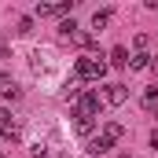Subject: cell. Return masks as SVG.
<instances>
[{"mask_svg": "<svg viewBox=\"0 0 158 158\" xmlns=\"http://www.w3.org/2000/svg\"><path fill=\"white\" fill-rule=\"evenodd\" d=\"M155 103H158V85H151V88L143 92V107H147V110H155Z\"/></svg>", "mask_w": 158, "mask_h": 158, "instance_id": "5bb4252c", "label": "cell"}, {"mask_svg": "<svg viewBox=\"0 0 158 158\" xmlns=\"http://www.w3.org/2000/svg\"><path fill=\"white\" fill-rule=\"evenodd\" d=\"M129 70H151V55H147V52H136V55L129 59Z\"/></svg>", "mask_w": 158, "mask_h": 158, "instance_id": "9c48e42d", "label": "cell"}, {"mask_svg": "<svg viewBox=\"0 0 158 158\" xmlns=\"http://www.w3.org/2000/svg\"><path fill=\"white\" fill-rule=\"evenodd\" d=\"M30 70H33V74H48V70H52V52L37 48V52L30 55Z\"/></svg>", "mask_w": 158, "mask_h": 158, "instance_id": "277c9868", "label": "cell"}, {"mask_svg": "<svg viewBox=\"0 0 158 158\" xmlns=\"http://www.w3.org/2000/svg\"><path fill=\"white\" fill-rule=\"evenodd\" d=\"M15 33H22V37H30V33H33V19H30V15H22V19L15 22Z\"/></svg>", "mask_w": 158, "mask_h": 158, "instance_id": "7c38bea8", "label": "cell"}, {"mask_svg": "<svg viewBox=\"0 0 158 158\" xmlns=\"http://www.w3.org/2000/svg\"><path fill=\"white\" fill-rule=\"evenodd\" d=\"M107 22H110V11H96L92 15V30H103Z\"/></svg>", "mask_w": 158, "mask_h": 158, "instance_id": "9a60e30c", "label": "cell"}, {"mask_svg": "<svg viewBox=\"0 0 158 158\" xmlns=\"http://www.w3.org/2000/svg\"><path fill=\"white\" fill-rule=\"evenodd\" d=\"M99 103H103V96H96V92H81V99H77V118H92L96 121V114H99Z\"/></svg>", "mask_w": 158, "mask_h": 158, "instance_id": "7a4b0ae2", "label": "cell"}, {"mask_svg": "<svg viewBox=\"0 0 158 158\" xmlns=\"http://www.w3.org/2000/svg\"><path fill=\"white\" fill-rule=\"evenodd\" d=\"M0 136H4V140H7V143H15V140H19V136H22V129H19V121H11V125H7V129H4V132H0Z\"/></svg>", "mask_w": 158, "mask_h": 158, "instance_id": "4fadbf2b", "label": "cell"}, {"mask_svg": "<svg viewBox=\"0 0 158 158\" xmlns=\"http://www.w3.org/2000/svg\"><path fill=\"white\" fill-rule=\"evenodd\" d=\"M74 125H77L81 136H92V129H96V121H92V118H77V114H74Z\"/></svg>", "mask_w": 158, "mask_h": 158, "instance_id": "8fae6325", "label": "cell"}, {"mask_svg": "<svg viewBox=\"0 0 158 158\" xmlns=\"http://www.w3.org/2000/svg\"><path fill=\"white\" fill-rule=\"evenodd\" d=\"M66 11H70V4H37V19H59Z\"/></svg>", "mask_w": 158, "mask_h": 158, "instance_id": "8992f818", "label": "cell"}, {"mask_svg": "<svg viewBox=\"0 0 158 158\" xmlns=\"http://www.w3.org/2000/svg\"><path fill=\"white\" fill-rule=\"evenodd\" d=\"M151 70H155V74H158V55H151Z\"/></svg>", "mask_w": 158, "mask_h": 158, "instance_id": "44dd1931", "label": "cell"}, {"mask_svg": "<svg viewBox=\"0 0 158 158\" xmlns=\"http://www.w3.org/2000/svg\"><path fill=\"white\" fill-rule=\"evenodd\" d=\"M103 74H107L103 55H81L77 63H74V77L77 81H99Z\"/></svg>", "mask_w": 158, "mask_h": 158, "instance_id": "6da1fadb", "label": "cell"}, {"mask_svg": "<svg viewBox=\"0 0 158 158\" xmlns=\"http://www.w3.org/2000/svg\"><path fill=\"white\" fill-rule=\"evenodd\" d=\"M7 125H11V110H7V107H0V132H4Z\"/></svg>", "mask_w": 158, "mask_h": 158, "instance_id": "d6986e66", "label": "cell"}, {"mask_svg": "<svg viewBox=\"0 0 158 158\" xmlns=\"http://www.w3.org/2000/svg\"><path fill=\"white\" fill-rule=\"evenodd\" d=\"M125 99H129V85H118V81H114V85H107V88H103V103L121 107Z\"/></svg>", "mask_w": 158, "mask_h": 158, "instance_id": "3957f363", "label": "cell"}, {"mask_svg": "<svg viewBox=\"0 0 158 158\" xmlns=\"http://www.w3.org/2000/svg\"><path fill=\"white\" fill-rule=\"evenodd\" d=\"M74 44H77V48H88V44H92V33L77 30V33H74Z\"/></svg>", "mask_w": 158, "mask_h": 158, "instance_id": "2e32d148", "label": "cell"}, {"mask_svg": "<svg viewBox=\"0 0 158 158\" xmlns=\"http://www.w3.org/2000/svg\"><path fill=\"white\" fill-rule=\"evenodd\" d=\"M110 147H114V143H110V140H107V136H103V132H99V136H92V140H88V155H107V151H110Z\"/></svg>", "mask_w": 158, "mask_h": 158, "instance_id": "ba28073f", "label": "cell"}, {"mask_svg": "<svg viewBox=\"0 0 158 158\" xmlns=\"http://www.w3.org/2000/svg\"><path fill=\"white\" fill-rule=\"evenodd\" d=\"M59 33H66V37H74V33H77V22H74V19H66V22H59Z\"/></svg>", "mask_w": 158, "mask_h": 158, "instance_id": "e0dca14e", "label": "cell"}, {"mask_svg": "<svg viewBox=\"0 0 158 158\" xmlns=\"http://www.w3.org/2000/svg\"><path fill=\"white\" fill-rule=\"evenodd\" d=\"M30 155H33V158H48V147H44V143H33Z\"/></svg>", "mask_w": 158, "mask_h": 158, "instance_id": "ffe728a7", "label": "cell"}, {"mask_svg": "<svg viewBox=\"0 0 158 158\" xmlns=\"http://www.w3.org/2000/svg\"><path fill=\"white\" fill-rule=\"evenodd\" d=\"M132 44H136V52H147V44H151V37H147V33H136V40H132Z\"/></svg>", "mask_w": 158, "mask_h": 158, "instance_id": "ac0fdd59", "label": "cell"}, {"mask_svg": "<svg viewBox=\"0 0 158 158\" xmlns=\"http://www.w3.org/2000/svg\"><path fill=\"white\" fill-rule=\"evenodd\" d=\"M19 96H22V88L7 77V74H0V99H11V103H15Z\"/></svg>", "mask_w": 158, "mask_h": 158, "instance_id": "5b68a950", "label": "cell"}, {"mask_svg": "<svg viewBox=\"0 0 158 158\" xmlns=\"http://www.w3.org/2000/svg\"><path fill=\"white\" fill-rule=\"evenodd\" d=\"M129 48L125 44H118V48H110V59H107V66H129Z\"/></svg>", "mask_w": 158, "mask_h": 158, "instance_id": "52a82bcc", "label": "cell"}, {"mask_svg": "<svg viewBox=\"0 0 158 158\" xmlns=\"http://www.w3.org/2000/svg\"><path fill=\"white\" fill-rule=\"evenodd\" d=\"M103 136H107V140H110V143H118L121 136H125V129H121L118 121H107V125H103Z\"/></svg>", "mask_w": 158, "mask_h": 158, "instance_id": "30bf717a", "label": "cell"}]
</instances>
